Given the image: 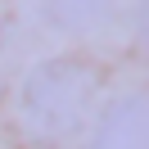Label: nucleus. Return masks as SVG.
Instances as JSON below:
<instances>
[{
    "instance_id": "nucleus-1",
    "label": "nucleus",
    "mask_w": 149,
    "mask_h": 149,
    "mask_svg": "<svg viewBox=\"0 0 149 149\" xmlns=\"http://www.w3.org/2000/svg\"><path fill=\"white\" fill-rule=\"evenodd\" d=\"M91 100H95L91 68L77 63V59H50V63L32 68L27 86H23V118L36 136L63 140L91 113Z\"/></svg>"
},
{
    "instance_id": "nucleus-2",
    "label": "nucleus",
    "mask_w": 149,
    "mask_h": 149,
    "mask_svg": "<svg viewBox=\"0 0 149 149\" xmlns=\"http://www.w3.org/2000/svg\"><path fill=\"white\" fill-rule=\"evenodd\" d=\"M91 149H145V100L122 95L100 118V131H95Z\"/></svg>"
},
{
    "instance_id": "nucleus-3",
    "label": "nucleus",
    "mask_w": 149,
    "mask_h": 149,
    "mask_svg": "<svg viewBox=\"0 0 149 149\" xmlns=\"http://www.w3.org/2000/svg\"><path fill=\"white\" fill-rule=\"evenodd\" d=\"M54 5V18L63 27H91L109 14V0H50Z\"/></svg>"
}]
</instances>
